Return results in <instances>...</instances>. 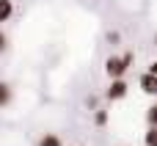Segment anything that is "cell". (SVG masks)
I'll use <instances>...</instances> for the list:
<instances>
[{
	"label": "cell",
	"mask_w": 157,
	"mask_h": 146,
	"mask_svg": "<svg viewBox=\"0 0 157 146\" xmlns=\"http://www.w3.org/2000/svg\"><path fill=\"white\" fill-rule=\"evenodd\" d=\"M141 91L149 94V97H155L157 94V75H149V72L141 75Z\"/></svg>",
	"instance_id": "obj_3"
},
{
	"label": "cell",
	"mask_w": 157,
	"mask_h": 146,
	"mask_svg": "<svg viewBox=\"0 0 157 146\" xmlns=\"http://www.w3.org/2000/svg\"><path fill=\"white\" fill-rule=\"evenodd\" d=\"M144 141H146V146H157V127H149L146 130V138Z\"/></svg>",
	"instance_id": "obj_9"
},
{
	"label": "cell",
	"mask_w": 157,
	"mask_h": 146,
	"mask_svg": "<svg viewBox=\"0 0 157 146\" xmlns=\"http://www.w3.org/2000/svg\"><path fill=\"white\" fill-rule=\"evenodd\" d=\"M36 146H63V144H61V138H58L55 133H44V135L39 138V144H36Z\"/></svg>",
	"instance_id": "obj_6"
},
{
	"label": "cell",
	"mask_w": 157,
	"mask_h": 146,
	"mask_svg": "<svg viewBox=\"0 0 157 146\" xmlns=\"http://www.w3.org/2000/svg\"><path fill=\"white\" fill-rule=\"evenodd\" d=\"M14 17V0H0V22H8Z\"/></svg>",
	"instance_id": "obj_5"
},
{
	"label": "cell",
	"mask_w": 157,
	"mask_h": 146,
	"mask_svg": "<svg viewBox=\"0 0 157 146\" xmlns=\"http://www.w3.org/2000/svg\"><path fill=\"white\" fill-rule=\"evenodd\" d=\"M6 50H8V36H6V33L0 30V55H3Z\"/></svg>",
	"instance_id": "obj_10"
},
{
	"label": "cell",
	"mask_w": 157,
	"mask_h": 146,
	"mask_svg": "<svg viewBox=\"0 0 157 146\" xmlns=\"http://www.w3.org/2000/svg\"><path fill=\"white\" fill-rule=\"evenodd\" d=\"M146 121H149V127L157 124V105H149V108H146Z\"/></svg>",
	"instance_id": "obj_7"
},
{
	"label": "cell",
	"mask_w": 157,
	"mask_h": 146,
	"mask_svg": "<svg viewBox=\"0 0 157 146\" xmlns=\"http://www.w3.org/2000/svg\"><path fill=\"white\" fill-rule=\"evenodd\" d=\"M94 124H97V127H105V124H108V110H97V113H94Z\"/></svg>",
	"instance_id": "obj_8"
},
{
	"label": "cell",
	"mask_w": 157,
	"mask_h": 146,
	"mask_svg": "<svg viewBox=\"0 0 157 146\" xmlns=\"http://www.w3.org/2000/svg\"><path fill=\"white\" fill-rule=\"evenodd\" d=\"M127 91H130V86H127V83H124V77H121V80H110V86H108L105 97H108L110 102H119V99H124V97H127Z\"/></svg>",
	"instance_id": "obj_2"
},
{
	"label": "cell",
	"mask_w": 157,
	"mask_h": 146,
	"mask_svg": "<svg viewBox=\"0 0 157 146\" xmlns=\"http://www.w3.org/2000/svg\"><path fill=\"white\" fill-rule=\"evenodd\" d=\"M130 63H132V52H124V55H110V58L105 61V75H108L110 80H121V77L127 75Z\"/></svg>",
	"instance_id": "obj_1"
},
{
	"label": "cell",
	"mask_w": 157,
	"mask_h": 146,
	"mask_svg": "<svg viewBox=\"0 0 157 146\" xmlns=\"http://www.w3.org/2000/svg\"><path fill=\"white\" fill-rule=\"evenodd\" d=\"M11 99H14V88H11V83L0 80V110H3V108H8V105H11Z\"/></svg>",
	"instance_id": "obj_4"
}]
</instances>
